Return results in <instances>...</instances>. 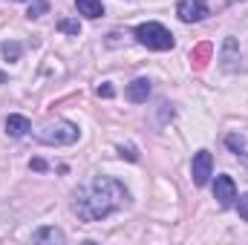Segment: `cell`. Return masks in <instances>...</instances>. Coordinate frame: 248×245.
Wrapping results in <instances>:
<instances>
[{"mask_svg":"<svg viewBox=\"0 0 248 245\" xmlns=\"http://www.w3.org/2000/svg\"><path fill=\"white\" fill-rule=\"evenodd\" d=\"M66 237H63V231H58V228H41V231H35L32 234V243H58L61 245Z\"/></svg>","mask_w":248,"mask_h":245,"instance_id":"8fae6325","label":"cell"},{"mask_svg":"<svg viewBox=\"0 0 248 245\" xmlns=\"http://www.w3.org/2000/svg\"><path fill=\"white\" fill-rule=\"evenodd\" d=\"M240 162H243V165L248 168V153H240Z\"/></svg>","mask_w":248,"mask_h":245,"instance_id":"ffe728a7","label":"cell"},{"mask_svg":"<svg viewBox=\"0 0 248 245\" xmlns=\"http://www.w3.org/2000/svg\"><path fill=\"white\" fill-rule=\"evenodd\" d=\"M58 29H61V32H66V35H75V38H78V32H81L78 20H69V17H63V20H58Z\"/></svg>","mask_w":248,"mask_h":245,"instance_id":"5bb4252c","label":"cell"},{"mask_svg":"<svg viewBox=\"0 0 248 245\" xmlns=\"http://www.w3.org/2000/svg\"><path fill=\"white\" fill-rule=\"evenodd\" d=\"M136 41H139L141 46H147V49H156V52L173 49V35H170L162 23H153V20L136 26Z\"/></svg>","mask_w":248,"mask_h":245,"instance_id":"3957f363","label":"cell"},{"mask_svg":"<svg viewBox=\"0 0 248 245\" xmlns=\"http://www.w3.org/2000/svg\"><path fill=\"white\" fill-rule=\"evenodd\" d=\"M124 95H127V101H133V104H144L147 95H150V81H147V78H136L133 84H127Z\"/></svg>","mask_w":248,"mask_h":245,"instance_id":"ba28073f","label":"cell"},{"mask_svg":"<svg viewBox=\"0 0 248 245\" xmlns=\"http://www.w3.org/2000/svg\"><path fill=\"white\" fill-rule=\"evenodd\" d=\"M237 211H240V216H243V219L248 222V193H246V196H240V199H237Z\"/></svg>","mask_w":248,"mask_h":245,"instance_id":"e0dca14e","label":"cell"},{"mask_svg":"<svg viewBox=\"0 0 248 245\" xmlns=\"http://www.w3.org/2000/svg\"><path fill=\"white\" fill-rule=\"evenodd\" d=\"M46 9H49V3H46V0H32V6H29V12H26V15H29V17H41Z\"/></svg>","mask_w":248,"mask_h":245,"instance_id":"9a60e30c","label":"cell"},{"mask_svg":"<svg viewBox=\"0 0 248 245\" xmlns=\"http://www.w3.org/2000/svg\"><path fill=\"white\" fill-rule=\"evenodd\" d=\"M214 199H217L222 208L234 205V199H237V184H234L231 176H217V182H214Z\"/></svg>","mask_w":248,"mask_h":245,"instance_id":"52a82bcc","label":"cell"},{"mask_svg":"<svg viewBox=\"0 0 248 245\" xmlns=\"http://www.w3.org/2000/svg\"><path fill=\"white\" fill-rule=\"evenodd\" d=\"M225 144H228V147H231L237 156L246 150V141H243V136H228V138H225Z\"/></svg>","mask_w":248,"mask_h":245,"instance_id":"2e32d148","label":"cell"},{"mask_svg":"<svg viewBox=\"0 0 248 245\" xmlns=\"http://www.w3.org/2000/svg\"><path fill=\"white\" fill-rule=\"evenodd\" d=\"M98 95H101V98H113V87H110V84L98 87Z\"/></svg>","mask_w":248,"mask_h":245,"instance_id":"ac0fdd59","label":"cell"},{"mask_svg":"<svg viewBox=\"0 0 248 245\" xmlns=\"http://www.w3.org/2000/svg\"><path fill=\"white\" fill-rule=\"evenodd\" d=\"M219 66L225 69V72H240L243 69V52H240V44H237V38H225V44H222V52H219Z\"/></svg>","mask_w":248,"mask_h":245,"instance_id":"5b68a950","label":"cell"},{"mask_svg":"<svg viewBox=\"0 0 248 245\" xmlns=\"http://www.w3.org/2000/svg\"><path fill=\"white\" fill-rule=\"evenodd\" d=\"M29 130H32V124H29L26 116H9V119H6V133H9L12 138H23Z\"/></svg>","mask_w":248,"mask_h":245,"instance_id":"9c48e42d","label":"cell"},{"mask_svg":"<svg viewBox=\"0 0 248 245\" xmlns=\"http://www.w3.org/2000/svg\"><path fill=\"white\" fill-rule=\"evenodd\" d=\"M211 173H214V159H211V153H208V150H199V153L193 156V162H190V176H193V184H196V187H205L208 179H211Z\"/></svg>","mask_w":248,"mask_h":245,"instance_id":"277c9868","label":"cell"},{"mask_svg":"<svg viewBox=\"0 0 248 245\" xmlns=\"http://www.w3.org/2000/svg\"><path fill=\"white\" fill-rule=\"evenodd\" d=\"M130 193L119 179L113 176H95L93 182L81 184L72 196V211L78 214L81 222H101L110 214L122 211L127 205Z\"/></svg>","mask_w":248,"mask_h":245,"instance_id":"6da1fadb","label":"cell"},{"mask_svg":"<svg viewBox=\"0 0 248 245\" xmlns=\"http://www.w3.org/2000/svg\"><path fill=\"white\" fill-rule=\"evenodd\" d=\"M208 55H211V44H202V46H196V49L190 52V61L196 63V69H202L205 61H208Z\"/></svg>","mask_w":248,"mask_h":245,"instance_id":"7c38bea8","label":"cell"},{"mask_svg":"<svg viewBox=\"0 0 248 245\" xmlns=\"http://www.w3.org/2000/svg\"><path fill=\"white\" fill-rule=\"evenodd\" d=\"M75 9H78V15H84V17H90V20H95V17L104 15L101 0H75Z\"/></svg>","mask_w":248,"mask_h":245,"instance_id":"30bf717a","label":"cell"},{"mask_svg":"<svg viewBox=\"0 0 248 245\" xmlns=\"http://www.w3.org/2000/svg\"><path fill=\"white\" fill-rule=\"evenodd\" d=\"M32 168H35V170H46V162H41V159H35V162H32Z\"/></svg>","mask_w":248,"mask_h":245,"instance_id":"d6986e66","label":"cell"},{"mask_svg":"<svg viewBox=\"0 0 248 245\" xmlns=\"http://www.w3.org/2000/svg\"><path fill=\"white\" fill-rule=\"evenodd\" d=\"M78 127L72 122H63V119H55V122H46L44 127L35 130V138L41 144H49V147H63V144H75L78 141Z\"/></svg>","mask_w":248,"mask_h":245,"instance_id":"7a4b0ae2","label":"cell"},{"mask_svg":"<svg viewBox=\"0 0 248 245\" xmlns=\"http://www.w3.org/2000/svg\"><path fill=\"white\" fill-rule=\"evenodd\" d=\"M0 52L6 55V61H17L23 49H20V44H15V41H6V44L0 46Z\"/></svg>","mask_w":248,"mask_h":245,"instance_id":"4fadbf2b","label":"cell"},{"mask_svg":"<svg viewBox=\"0 0 248 245\" xmlns=\"http://www.w3.org/2000/svg\"><path fill=\"white\" fill-rule=\"evenodd\" d=\"M176 15L185 23H199V20L208 17V6H205V0H179Z\"/></svg>","mask_w":248,"mask_h":245,"instance_id":"8992f818","label":"cell"}]
</instances>
